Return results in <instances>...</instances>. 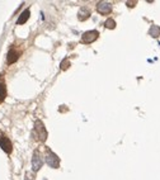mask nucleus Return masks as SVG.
Here are the masks:
<instances>
[{"label": "nucleus", "mask_w": 160, "mask_h": 180, "mask_svg": "<svg viewBox=\"0 0 160 180\" xmlns=\"http://www.w3.org/2000/svg\"><path fill=\"white\" fill-rule=\"evenodd\" d=\"M29 15H30V11H29V9H26V10H24L23 13L19 15V18H18L17 23H18V24H24V23H26V22L28 21Z\"/></svg>", "instance_id": "6e6552de"}, {"label": "nucleus", "mask_w": 160, "mask_h": 180, "mask_svg": "<svg viewBox=\"0 0 160 180\" xmlns=\"http://www.w3.org/2000/svg\"><path fill=\"white\" fill-rule=\"evenodd\" d=\"M0 146H2V148L7 153L11 152V142L9 141V138L4 137V136H3V137H0Z\"/></svg>", "instance_id": "423d86ee"}, {"label": "nucleus", "mask_w": 160, "mask_h": 180, "mask_svg": "<svg viewBox=\"0 0 160 180\" xmlns=\"http://www.w3.org/2000/svg\"><path fill=\"white\" fill-rule=\"evenodd\" d=\"M69 61H67V60H64L62 61V64H61V69H62V70H66L67 69V67H69Z\"/></svg>", "instance_id": "ddd939ff"}, {"label": "nucleus", "mask_w": 160, "mask_h": 180, "mask_svg": "<svg viewBox=\"0 0 160 180\" xmlns=\"http://www.w3.org/2000/svg\"><path fill=\"white\" fill-rule=\"evenodd\" d=\"M89 15H90V10H89L87 7H84V8L80 9V11H79V19H80V21L88 19Z\"/></svg>", "instance_id": "1a4fd4ad"}, {"label": "nucleus", "mask_w": 160, "mask_h": 180, "mask_svg": "<svg viewBox=\"0 0 160 180\" xmlns=\"http://www.w3.org/2000/svg\"><path fill=\"white\" fill-rule=\"evenodd\" d=\"M98 36H99V33H98L97 30H88V32H85L82 36V41L84 43H91L98 38Z\"/></svg>", "instance_id": "f03ea898"}, {"label": "nucleus", "mask_w": 160, "mask_h": 180, "mask_svg": "<svg viewBox=\"0 0 160 180\" xmlns=\"http://www.w3.org/2000/svg\"><path fill=\"white\" fill-rule=\"evenodd\" d=\"M110 10H112V7H110L109 3H106V2H102L98 4V11H99L101 14H104L107 15L110 13Z\"/></svg>", "instance_id": "39448f33"}, {"label": "nucleus", "mask_w": 160, "mask_h": 180, "mask_svg": "<svg viewBox=\"0 0 160 180\" xmlns=\"http://www.w3.org/2000/svg\"><path fill=\"white\" fill-rule=\"evenodd\" d=\"M18 58H19V53L15 49H10L8 53V64H14Z\"/></svg>", "instance_id": "0eeeda50"}, {"label": "nucleus", "mask_w": 160, "mask_h": 180, "mask_svg": "<svg viewBox=\"0 0 160 180\" xmlns=\"http://www.w3.org/2000/svg\"><path fill=\"white\" fill-rule=\"evenodd\" d=\"M34 128H36L37 134H38V138H40L41 141H46V138H47V132H46V129H45V127H43V123H42L41 121H37Z\"/></svg>", "instance_id": "20e7f679"}, {"label": "nucleus", "mask_w": 160, "mask_h": 180, "mask_svg": "<svg viewBox=\"0 0 160 180\" xmlns=\"http://www.w3.org/2000/svg\"><path fill=\"white\" fill-rule=\"evenodd\" d=\"M104 26H106L108 29H114L116 28V22L113 19H107L106 23H104Z\"/></svg>", "instance_id": "f8f14e48"}, {"label": "nucleus", "mask_w": 160, "mask_h": 180, "mask_svg": "<svg viewBox=\"0 0 160 180\" xmlns=\"http://www.w3.org/2000/svg\"><path fill=\"white\" fill-rule=\"evenodd\" d=\"M42 165H43V160H42V157H41V153L38 151H34L33 157H32V167H33V170L38 171L42 167Z\"/></svg>", "instance_id": "f257e3e1"}, {"label": "nucleus", "mask_w": 160, "mask_h": 180, "mask_svg": "<svg viewBox=\"0 0 160 180\" xmlns=\"http://www.w3.org/2000/svg\"><path fill=\"white\" fill-rule=\"evenodd\" d=\"M5 96H7V89H5V85L0 84V102L4 100Z\"/></svg>", "instance_id": "9b49d317"}, {"label": "nucleus", "mask_w": 160, "mask_h": 180, "mask_svg": "<svg viewBox=\"0 0 160 180\" xmlns=\"http://www.w3.org/2000/svg\"><path fill=\"white\" fill-rule=\"evenodd\" d=\"M46 161H47V164L50 165V167H53V169H56V167H59V165H60V159L57 157V155H55L51 151L47 153Z\"/></svg>", "instance_id": "7ed1b4c3"}, {"label": "nucleus", "mask_w": 160, "mask_h": 180, "mask_svg": "<svg viewBox=\"0 0 160 180\" xmlns=\"http://www.w3.org/2000/svg\"><path fill=\"white\" fill-rule=\"evenodd\" d=\"M150 34L152 37H159L160 36V28L156 27V26H152L151 29H150Z\"/></svg>", "instance_id": "9d476101"}]
</instances>
